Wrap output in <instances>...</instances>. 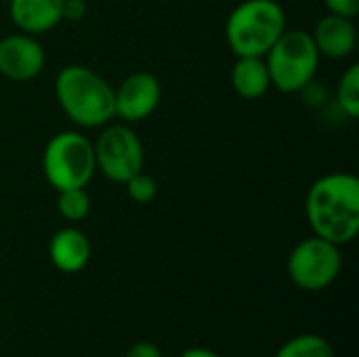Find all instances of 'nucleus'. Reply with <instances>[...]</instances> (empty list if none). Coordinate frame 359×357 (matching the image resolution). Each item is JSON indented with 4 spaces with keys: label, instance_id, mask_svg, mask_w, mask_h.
Listing matches in <instances>:
<instances>
[{
    "label": "nucleus",
    "instance_id": "nucleus-21",
    "mask_svg": "<svg viewBox=\"0 0 359 357\" xmlns=\"http://www.w3.org/2000/svg\"><path fill=\"white\" fill-rule=\"evenodd\" d=\"M179 357H221L219 353H215V351H210V349H206V347H189V349H185L183 353Z\"/></svg>",
    "mask_w": 359,
    "mask_h": 357
},
{
    "label": "nucleus",
    "instance_id": "nucleus-13",
    "mask_svg": "<svg viewBox=\"0 0 359 357\" xmlns=\"http://www.w3.org/2000/svg\"><path fill=\"white\" fill-rule=\"evenodd\" d=\"M231 86L242 99H261L271 88L263 57H238L231 69Z\"/></svg>",
    "mask_w": 359,
    "mask_h": 357
},
{
    "label": "nucleus",
    "instance_id": "nucleus-19",
    "mask_svg": "<svg viewBox=\"0 0 359 357\" xmlns=\"http://www.w3.org/2000/svg\"><path fill=\"white\" fill-rule=\"evenodd\" d=\"M88 6L84 0H63V6H61V21H80L84 19Z\"/></svg>",
    "mask_w": 359,
    "mask_h": 357
},
{
    "label": "nucleus",
    "instance_id": "nucleus-1",
    "mask_svg": "<svg viewBox=\"0 0 359 357\" xmlns=\"http://www.w3.org/2000/svg\"><path fill=\"white\" fill-rule=\"evenodd\" d=\"M305 217L313 236L337 246L355 240L359 231V179L351 173L320 177L307 191Z\"/></svg>",
    "mask_w": 359,
    "mask_h": 357
},
{
    "label": "nucleus",
    "instance_id": "nucleus-12",
    "mask_svg": "<svg viewBox=\"0 0 359 357\" xmlns=\"http://www.w3.org/2000/svg\"><path fill=\"white\" fill-rule=\"evenodd\" d=\"M63 0H8V13L19 32L38 36L61 23Z\"/></svg>",
    "mask_w": 359,
    "mask_h": 357
},
{
    "label": "nucleus",
    "instance_id": "nucleus-16",
    "mask_svg": "<svg viewBox=\"0 0 359 357\" xmlns=\"http://www.w3.org/2000/svg\"><path fill=\"white\" fill-rule=\"evenodd\" d=\"M57 210L69 223L84 221L88 217V213H90V196H88V191L84 187L57 191Z\"/></svg>",
    "mask_w": 359,
    "mask_h": 357
},
{
    "label": "nucleus",
    "instance_id": "nucleus-8",
    "mask_svg": "<svg viewBox=\"0 0 359 357\" xmlns=\"http://www.w3.org/2000/svg\"><path fill=\"white\" fill-rule=\"evenodd\" d=\"M160 99L162 86L151 72H133L114 88L116 116L128 124L149 118L158 109Z\"/></svg>",
    "mask_w": 359,
    "mask_h": 357
},
{
    "label": "nucleus",
    "instance_id": "nucleus-20",
    "mask_svg": "<svg viewBox=\"0 0 359 357\" xmlns=\"http://www.w3.org/2000/svg\"><path fill=\"white\" fill-rule=\"evenodd\" d=\"M124 357H162V351L151 341H139V343L128 347V351H126Z\"/></svg>",
    "mask_w": 359,
    "mask_h": 357
},
{
    "label": "nucleus",
    "instance_id": "nucleus-4",
    "mask_svg": "<svg viewBox=\"0 0 359 357\" xmlns=\"http://www.w3.org/2000/svg\"><path fill=\"white\" fill-rule=\"evenodd\" d=\"M263 59L271 78V86H276L280 93L292 95L303 93V88L313 82L322 57L309 32L284 29Z\"/></svg>",
    "mask_w": 359,
    "mask_h": 357
},
{
    "label": "nucleus",
    "instance_id": "nucleus-5",
    "mask_svg": "<svg viewBox=\"0 0 359 357\" xmlns=\"http://www.w3.org/2000/svg\"><path fill=\"white\" fill-rule=\"evenodd\" d=\"M42 173L55 191L86 187L97 173L90 139L76 130L53 135L42 154Z\"/></svg>",
    "mask_w": 359,
    "mask_h": 357
},
{
    "label": "nucleus",
    "instance_id": "nucleus-7",
    "mask_svg": "<svg viewBox=\"0 0 359 357\" xmlns=\"http://www.w3.org/2000/svg\"><path fill=\"white\" fill-rule=\"evenodd\" d=\"M97 170L114 181L126 183L135 173L143 170V143L128 124H109L93 143Z\"/></svg>",
    "mask_w": 359,
    "mask_h": 357
},
{
    "label": "nucleus",
    "instance_id": "nucleus-18",
    "mask_svg": "<svg viewBox=\"0 0 359 357\" xmlns=\"http://www.w3.org/2000/svg\"><path fill=\"white\" fill-rule=\"evenodd\" d=\"M330 15H339L345 19H355L359 15V0H324Z\"/></svg>",
    "mask_w": 359,
    "mask_h": 357
},
{
    "label": "nucleus",
    "instance_id": "nucleus-3",
    "mask_svg": "<svg viewBox=\"0 0 359 357\" xmlns=\"http://www.w3.org/2000/svg\"><path fill=\"white\" fill-rule=\"evenodd\" d=\"M286 29L278 0H244L225 21V40L236 57H265Z\"/></svg>",
    "mask_w": 359,
    "mask_h": 357
},
{
    "label": "nucleus",
    "instance_id": "nucleus-15",
    "mask_svg": "<svg viewBox=\"0 0 359 357\" xmlns=\"http://www.w3.org/2000/svg\"><path fill=\"white\" fill-rule=\"evenodd\" d=\"M337 103L343 109V114L351 120H358L359 116V65H349L339 84H337Z\"/></svg>",
    "mask_w": 359,
    "mask_h": 357
},
{
    "label": "nucleus",
    "instance_id": "nucleus-17",
    "mask_svg": "<svg viewBox=\"0 0 359 357\" xmlns=\"http://www.w3.org/2000/svg\"><path fill=\"white\" fill-rule=\"evenodd\" d=\"M124 185H126L128 198H130L133 202H137V204H149V202L156 198V194H158V183H156V179H154L151 175L143 173V170L135 173Z\"/></svg>",
    "mask_w": 359,
    "mask_h": 357
},
{
    "label": "nucleus",
    "instance_id": "nucleus-9",
    "mask_svg": "<svg viewBox=\"0 0 359 357\" xmlns=\"http://www.w3.org/2000/svg\"><path fill=\"white\" fill-rule=\"evenodd\" d=\"M46 63L42 44L29 34H8L0 40V76L13 82L34 80Z\"/></svg>",
    "mask_w": 359,
    "mask_h": 357
},
{
    "label": "nucleus",
    "instance_id": "nucleus-6",
    "mask_svg": "<svg viewBox=\"0 0 359 357\" xmlns=\"http://www.w3.org/2000/svg\"><path fill=\"white\" fill-rule=\"evenodd\" d=\"M343 269L341 246L311 236L301 240L288 255L286 274L290 282L307 292H320L332 286Z\"/></svg>",
    "mask_w": 359,
    "mask_h": 357
},
{
    "label": "nucleus",
    "instance_id": "nucleus-11",
    "mask_svg": "<svg viewBox=\"0 0 359 357\" xmlns=\"http://www.w3.org/2000/svg\"><path fill=\"white\" fill-rule=\"evenodd\" d=\"M90 240L76 227H63L48 242V259L61 274H78L90 261Z\"/></svg>",
    "mask_w": 359,
    "mask_h": 357
},
{
    "label": "nucleus",
    "instance_id": "nucleus-2",
    "mask_svg": "<svg viewBox=\"0 0 359 357\" xmlns=\"http://www.w3.org/2000/svg\"><path fill=\"white\" fill-rule=\"evenodd\" d=\"M55 97L76 126L99 128L116 118L111 84L86 65L61 67L55 78Z\"/></svg>",
    "mask_w": 359,
    "mask_h": 357
},
{
    "label": "nucleus",
    "instance_id": "nucleus-10",
    "mask_svg": "<svg viewBox=\"0 0 359 357\" xmlns=\"http://www.w3.org/2000/svg\"><path fill=\"white\" fill-rule=\"evenodd\" d=\"M311 38L320 57L334 61L351 57L358 46V29L353 19H345L330 13L316 23Z\"/></svg>",
    "mask_w": 359,
    "mask_h": 357
},
{
    "label": "nucleus",
    "instance_id": "nucleus-14",
    "mask_svg": "<svg viewBox=\"0 0 359 357\" xmlns=\"http://www.w3.org/2000/svg\"><path fill=\"white\" fill-rule=\"evenodd\" d=\"M273 357H337L332 345L320 335H299L286 341Z\"/></svg>",
    "mask_w": 359,
    "mask_h": 357
}]
</instances>
